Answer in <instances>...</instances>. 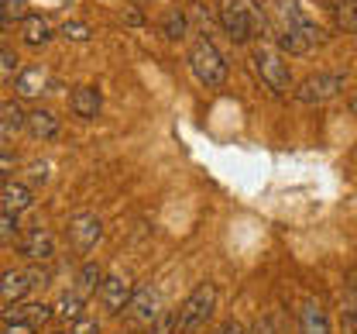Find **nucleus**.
Returning a JSON list of instances; mask_svg holds the SVG:
<instances>
[{"instance_id": "7", "label": "nucleus", "mask_w": 357, "mask_h": 334, "mask_svg": "<svg viewBox=\"0 0 357 334\" xmlns=\"http://www.w3.org/2000/svg\"><path fill=\"white\" fill-rule=\"evenodd\" d=\"M38 283H48V269H10V273H3L0 276V296L7 300V303H17V300H24L31 289L38 286Z\"/></svg>"}, {"instance_id": "27", "label": "nucleus", "mask_w": 357, "mask_h": 334, "mask_svg": "<svg viewBox=\"0 0 357 334\" xmlns=\"http://www.w3.org/2000/svg\"><path fill=\"white\" fill-rule=\"evenodd\" d=\"M17 235H21L17 217H14V214H0V245H14Z\"/></svg>"}, {"instance_id": "38", "label": "nucleus", "mask_w": 357, "mask_h": 334, "mask_svg": "<svg viewBox=\"0 0 357 334\" xmlns=\"http://www.w3.org/2000/svg\"><path fill=\"white\" fill-rule=\"evenodd\" d=\"M62 3H66V0H62Z\"/></svg>"}, {"instance_id": "19", "label": "nucleus", "mask_w": 357, "mask_h": 334, "mask_svg": "<svg viewBox=\"0 0 357 334\" xmlns=\"http://www.w3.org/2000/svg\"><path fill=\"white\" fill-rule=\"evenodd\" d=\"M83 307H86V300L69 289V293L59 296V303H52V314L62 317V321H79V317H83Z\"/></svg>"}, {"instance_id": "35", "label": "nucleus", "mask_w": 357, "mask_h": 334, "mask_svg": "<svg viewBox=\"0 0 357 334\" xmlns=\"http://www.w3.org/2000/svg\"><path fill=\"white\" fill-rule=\"evenodd\" d=\"M340 328H344V334H354V307H347V314H344Z\"/></svg>"}, {"instance_id": "15", "label": "nucleus", "mask_w": 357, "mask_h": 334, "mask_svg": "<svg viewBox=\"0 0 357 334\" xmlns=\"http://www.w3.org/2000/svg\"><path fill=\"white\" fill-rule=\"evenodd\" d=\"M35 203V193L28 183H14V180H7L3 183V190H0V207H3V214H21V210H28Z\"/></svg>"}, {"instance_id": "36", "label": "nucleus", "mask_w": 357, "mask_h": 334, "mask_svg": "<svg viewBox=\"0 0 357 334\" xmlns=\"http://www.w3.org/2000/svg\"><path fill=\"white\" fill-rule=\"evenodd\" d=\"M3 138H7V128H3V124H0V142H3Z\"/></svg>"}, {"instance_id": "20", "label": "nucleus", "mask_w": 357, "mask_h": 334, "mask_svg": "<svg viewBox=\"0 0 357 334\" xmlns=\"http://www.w3.org/2000/svg\"><path fill=\"white\" fill-rule=\"evenodd\" d=\"M100 279H103V269H100L96 262H86V266L79 269V276H76V289H73V293H79V296L86 300L89 293H96Z\"/></svg>"}, {"instance_id": "1", "label": "nucleus", "mask_w": 357, "mask_h": 334, "mask_svg": "<svg viewBox=\"0 0 357 334\" xmlns=\"http://www.w3.org/2000/svg\"><path fill=\"white\" fill-rule=\"evenodd\" d=\"M271 14L278 24V52L285 55H306L326 42V31L299 7V0H271Z\"/></svg>"}, {"instance_id": "22", "label": "nucleus", "mask_w": 357, "mask_h": 334, "mask_svg": "<svg viewBox=\"0 0 357 334\" xmlns=\"http://www.w3.org/2000/svg\"><path fill=\"white\" fill-rule=\"evenodd\" d=\"M31 14L28 0H0V21L3 24H14V21H24Z\"/></svg>"}, {"instance_id": "12", "label": "nucleus", "mask_w": 357, "mask_h": 334, "mask_svg": "<svg viewBox=\"0 0 357 334\" xmlns=\"http://www.w3.org/2000/svg\"><path fill=\"white\" fill-rule=\"evenodd\" d=\"M17 252L28 259V262H48L55 255V235L48 228H31L24 235H17Z\"/></svg>"}, {"instance_id": "18", "label": "nucleus", "mask_w": 357, "mask_h": 334, "mask_svg": "<svg viewBox=\"0 0 357 334\" xmlns=\"http://www.w3.org/2000/svg\"><path fill=\"white\" fill-rule=\"evenodd\" d=\"M21 24H24L21 38H24V45H31V48L48 45V42H52V35H55V31H52V24L45 21L42 14H28V17H24Z\"/></svg>"}, {"instance_id": "11", "label": "nucleus", "mask_w": 357, "mask_h": 334, "mask_svg": "<svg viewBox=\"0 0 357 334\" xmlns=\"http://www.w3.org/2000/svg\"><path fill=\"white\" fill-rule=\"evenodd\" d=\"M52 317H55V314H52V303H42V300H17V303L3 307V324H31V328H42Z\"/></svg>"}, {"instance_id": "24", "label": "nucleus", "mask_w": 357, "mask_h": 334, "mask_svg": "<svg viewBox=\"0 0 357 334\" xmlns=\"http://www.w3.org/2000/svg\"><path fill=\"white\" fill-rule=\"evenodd\" d=\"M162 28H165V35H169L172 42H182V38H185V31H189V24H185V14L169 10V14H165V21H162Z\"/></svg>"}, {"instance_id": "13", "label": "nucleus", "mask_w": 357, "mask_h": 334, "mask_svg": "<svg viewBox=\"0 0 357 334\" xmlns=\"http://www.w3.org/2000/svg\"><path fill=\"white\" fill-rule=\"evenodd\" d=\"M24 131L31 135V138H38V142H52V138H59V117L52 114V110H24Z\"/></svg>"}, {"instance_id": "33", "label": "nucleus", "mask_w": 357, "mask_h": 334, "mask_svg": "<svg viewBox=\"0 0 357 334\" xmlns=\"http://www.w3.org/2000/svg\"><path fill=\"white\" fill-rule=\"evenodd\" d=\"M38 328H31V324H3V334H35Z\"/></svg>"}, {"instance_id": "37", "label": "nucleus", "mask_w": 357, "mask_h": 334, "mask_svg": "<svg viewBox=\"0 0 357 334\" xmlns=\"http://www.w3.org/2000/svg\"><path fill=\"white\" fill-rule=\"evenodd\" d=\"M52 334H69V331H52Z\"/></svg>"}, {"instance_id": "14", "label": "nucleus", "mask_w": 357, "mask_h": 334, "mask_svg": "<svg viewBox=\"0 0 357 334\" xmlns=\"http://www.w3.org/2000/svg\"><path fill=\"white\" fill-rule=\"evenodd\" d=\"M69 107H73V114L76 117H96L100 114V107H103V96L96 87H89V83H79V87H73V94H69Z\"/></svg>"}, {"instance_id": "6", "label": "nucleus", "mask_w": 357, "mask_h": 334, "mask_svg": "<svg viewBox=\"0 0 357 334\" xmlns=\"http://www.w3.org/2000/svg\"><path fill=\"white\" fill-rule=\"evenodd\" d=\"M344 87H347V73H316V76L303 80L296 87V100L306 103V107H316V103H326V100L340 96Z\"/></svg>"}, {"instance_id": "9", "label": "nucleus", "mask_w": 357, "mask_h": 334, "mask_svg": "<svg viewBox=\"0 0 357 334\" xmlns=\"http://www.w3.org/2000/svg\"><path fill=\"white\" fill-rule=\"evenodd\" d=\"M131 293H134V283L128 279V276H121V273L103 276V279H100V286H96V296H100V303H103V310H107V314H124V307H128Z\"/></svg>"}, {"instance_id": "8", "label": "nucleus", "mask_w": 357, "mask_h": 334, "mask_svg": "<svg viewBox=\"0 0 357 334\" xmlns=\"http://www.w3.org/2000/svg\"><path fill=\"white\" fill-rule=\"evenodd\" d=\"M100 238H103V221H100L93 210H79V214L69 217V245H73L79 255H86Z\"/></svg>"}, {"instance_id": "4", "label": "nucleus", "mask_w": 357, "mask_h": 334, "mask_svg": "<svg viewBox=\"0 0 357 334\" xmlns=\"http://www.w3.org/2000/svg\"><path fill=\"white\" fill-rule=\"evenodd\" d=\"M213 310H217V286L213 283H199L182 300V307H178L176 331L192 334V331H199V328H206V321L213 317Z\"/></svg>"}, {"instance_id": "26", "label": "nucleus", "mask_w": 357, "mask_h": 334, "mask_svg": "<svg viewBox=\"0 0 357 334\" xmlns=\"http://www.w3.org/2000/svg\"><path fill=\"white\" fill-rule=\"evenodd\" d=\"M59 35L69 38V42H89V38H93L89 24H83V21H66V24L59 28Z\"/></svg>"}, {"instance_id": "34", "label": "nucleus", "mask_w": 357, "mask_h": 334, "mask_svg": "<svg viewBox=\"0 0 357 334\" xmlns=\"http://www.w3.org/2000/svg\"><path fill=\"white\" fill-rule=\"evenodd\" d=\"M217 334H244V324L241 321H227V324L217 328Z\"/></svg>"}, {"instance_id": "29", "label": "nucleus", "mask_w": 357, "mask_h": 334, "mask_svg": "<svg viewBox=\"0 0 357 334\" xmlns=\"http://www.w3.org/2000/svg\"><path fill=\"white\" fill-rule=\"evenodd\" d=\"M48 169H52V166L42 162V159L31 162V166H28V180H31V183H45V180H48Z\"/></svg>"}, {"instance_id": "2", "label": "nucleus", "mask_w": 357, "mask_h": 334, "mask_svg": "<svg viewBox=\"0 0 357 334\" xmlns=\"http://www.w3.org/2000/svg\"><path fill=\"white\" fill-rule=\"evenodd\" d=\"M220 24L234 45H248L265 35V10L258 0H220Z\"/></svg>"}, {"instance_id": "23", "label": "nucleus", "mask_w": 357, "mask_h": 334, "mask_svg": "<svg viewBox=\"0 0 357 334\" xmlns=\"http://www.w3.org/2000/svg\"><path fill=\"white\" fill-rule=\"evenodd\" d=\"M337 24H340V31L344 35H354L357 28V17H354V0H337Z\"/></svg>"}, {"instance_id": "16", "label": "nucleus", "mask_w": 357, "mask_h": 334, "mask_svg": "<svg viewBox=\"0 0 357 334\" xmlns=\"http://www.w3.org/2000/svg\"><path fill=\"white\" fill-rule=\"evenodd\" d=\"M17 96H42V90H48V73L42 66H28V69H17V76L10 80Z\"/></svg>"}, {"instance_id": "17", "label": "nucleus", "mask_w": 357, "mask_h": 334, "mask_svg": "<svg viewBox=\"0 0 357 334\" xmlns=\"http://www.w3.org/2000/svg\"><path fill=\"white\" fill-rule=\"evenodd\" d=\"M299 331L303 334H330V321L316 300H306L299 310Z\"/></svg>"}, {"instance_id": "5", "label": "nucleus", "mask_w": 357, "mask_h": 334, "mask_svg": "<svg viewBox=\"0 0 357 334\" xmlns=\"http://www.w3.org/2000/svg\"><path fill=\"white\" fill-rule=\"evenodd\" d=\"M251 69L261 76V83H265L271 94H289V87H292V69H289V62H285V55L278 52V48L271 45H258L251 52Z\"/></svg>"}, {"instance_id": "3", "label": "nucleus", "mask_w": 357, "mask_h": 334, "mask_svg": "<svg viewBox=\"0 0 357 334\" xmlns=\"http://www.w3.org/2000/svg\"><path fill=\"white\" fill-rule=\"evenodd\" d=\"M185 59H189V69H192V76L203 83V87H223L227 83V73H230V66H227V59H223V52L206 35H199L189 52H185Z\"/></svg>"}, {"instance_id": "25", "label": "nucleus", "mask_w": 357, "mask_h": 334, "mask_svg": "<svg viewBox=\"0 0 357 334\" xmlns=\"http://www.w3.org/2000/svg\"><path fill=\"white\" fill-rule=\"evenodd\" d=\"M17 69H21L17 55H14L10 48H0V87H7V83L17 76Z\"/></svg>"}, {"instance_id": "30", "label": "nucleus", "mask_w": 357, "mask_h": 334, "mask_svg": "<svg viewBox=\"0 0 357 334\" xmlns=\"http://www.w3.org/2000/svg\"><path fill=\"white\" fill-rule=\"evenodd\" d=\"M69 334H100V324H96L93 317H79V321L69 328Z\"/></svg>"}, {"instance_id": "32", "label": "nucleus", "mask_w": 357, "mask_h": 334, "mask_svg": "<svg viewBox=\"0 0 357 334\" xmlns=\"http://www.w3.org/2000/svg\"><path fill=\"white\" fill-rule=\"evenodd\" d=\"M244 334H275V324H271V317H261L251 331H244Z\"/></svg>"}, {"instance_id": "31", "label": "nucleus", "mask_w": 357, "mask_h": 334, "mask_svg": "<svg viewBox=\"0 0 357 334\" xmlns=\"http://www.w3.org/2000/svg\"><path fill=\"white\" fill-rule=\"evenodd\" d=\"M17 166V155L14 152H7V148H0V176H10V169Z\"/></svg>"}, {"instance_id": "10", "label": "nucleus", "mask_w": 357, "mask_h": 334, "mask_svg": "<svg viewBox=\"0 0 357 334\" xmlns=\"http://www.w3.org/2000/svg\"><path fill=\"white\" fill-rule=\"evenodd\" d=\"M124 314H128V321H131L134 328H151V321L162 314V300H158V293L151 286H141L131 293Z\"/></svg>"}, {"instance_id": "28", "label": "nucleus", "mask_w": 357, "mask_h": 334, "mask_svg": "<svg viewBox=\"0 0 357 334\" xmlns=\"http://www.w3.org/2000/svg\"><path fill=\"white\" fill-rule=\"evenodd\" d=\"M176 331V314H158L151 321V334H172Z\"/></svg>"}, {"instance_id": "21", "label": "nucleus", "mask_w": 357, "mask_h": 334, "mask_svg": "<svg viewBox=\"0 0 357 334\" xmlns=\"http://www.w3.org/2000/svg\"><path fill=\"white\" fill-rule=\"evenodd\" d=\"M0 124L7 128V135H14V131H21V128H24V110H21V103H17V100L0 103Z\"/></svg>"}]
</instances>
